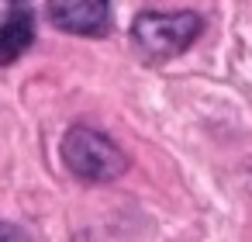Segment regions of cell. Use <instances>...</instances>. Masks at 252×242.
Instances as JSON below:
<instances>
[{
	"instance_id": "6da1fadb",
	"label": "cell",
	"mask_w": 252,
	"mask_h": 242,
	"mask_svg": "<svg viewBox=\"0 0 252 242\" xmlns=\"http://www.w3.org/2000/svg\"><path fill=\"white\" fill-rule=\"evenodd\" d=\"M59 156L63 166L83 183H111L128 170V156L121 152V145L111 135L87 125H73L63 135Z\"/></svg>"
},
{
	"instance_id": "7a4b0ae2",
	"label": "cell",
	"mask_w": 252,
	"mask_h": 242,
	"mask_svg": "<svg viewBox=\"0 0 252 242\" xmlns=\"http://www.w3.org/2000/svg\"><path fill=\"white\" fill-rule=\"evenodd\" d=\"M200 14L193 11H145L131 25V42L149 63H166L183 56L200 38Z\"/></svg>"
},
{
	"instance_id": "3957f363",
	"label": "cell",
	"mask_w": 252,
	"mask_h": 242,
	"mask_svg": "<svg viewBox=\"0 0 252 242\" xmlns=\"http://www.w3.org/2000/svg\"><path fill=\"white\" fill-rule=\"evenodd\" d=\"M45 14L59 32L100 38L111 28V0H49Z\"/></svg>"
},
{
	"instance_id": "277c9868",
	"label": "cell",
	"mask_w": 252,
	"mask_h": 242,
	"mask_svg": "<svg viewBox=\"0 0 252 242\" xmlns=\"http://www.w3.org/2000/svg\"><path fill=\"white\" fill-rule=\"evenodd\" d=\"M35 42V14L32 11H14L7 14V21L0 25V66L18 63Z\"/></svg>"
},
{
	"instance_id": "5b68a950",
	"label": "cell",
	"mask_w": 252,
	"mask_h": 242,
	"mask_svg": "<svg viewBox=\"0 0 252 242\" xmlns=\"http://www.w3.org/2000/svg\"><path fill=\"white\" fill-rule=\"evenodd\" d=\"M14 239H18V235H14V228L0 221V242H14Z\"/></svg>"
},
{
	"instance_id": "8992f818",
	"label": "cell",
	"mask_w": 252,
	"mask_h": 242,
	"mask_svg": "<svg viewBox=\"0 0 252 242\" xmlns=\"http://www.w3.org/2000/svg\"><path fill=\"white\" fill-rule=\"evenodd\" d=\"M14 4H21V0H14Z\"/></svg>"
}]
</instances>
